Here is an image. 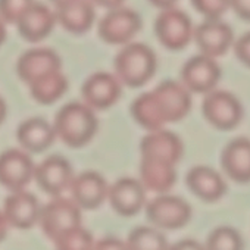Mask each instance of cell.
Masks as SVG:
<instances>
[{
	"label": "cell",
	"instance_id": "17",
	"mask_svg": "<svg viewBox=\"0 0 250 250\" xmlns=\"http://www.w3.org/2000/svg\"><path fill=\"white\" fill-rule=\"evenodd\" d=\"M3 213L12 227L20 229L31 228L39 221V200L33 193L24 190L12 191L3 200Z\"/></svg>",
	"mask_w": 250,
	"mask_h": 250
},
{
	"label": "cell",
	"instance_id": "4",
	"mask_svg": "<svg viewBox=\"0 0 250 250\" xmlns=\"http://www.w3.org/2000/svg\"><path fill=\"white\" fill-rule=\"evenodd\" d=\"M202 112L212 127L221 131L235 128L243 118V106L240 100L224 90H212L206 93Z\"/></svg>",
	"mask_w": 250,
	"mask_h": 250
},
{
	"label": "cell",
	"instance_id": "34",
	"mask_svg": "<svg viewBox=\"0 0 250 250\" xmlns=\"http://www.w3.org/2000/svg\"><path fill=\"white\" fill-rule=\"evenodd\" d=\"M231 9L246 21H250V0H229Z\"/></svg>",
	"mask_w": 250,
	"mask_h": 250
},
{
	"label": "cell",
	"instance_id": "6",
	"mask_svg": "<svg viewBox=\"0 0 250 250\" xmlns=\"http://www.w3.org/2000/svg\"><path fill=\"white\" fill-rule=\"evenodd\" d=\"M146 216L159 229H178L191 219V208L184 199L165 193L146 205Z\"/></svg>",
	"mask_w": 250,
	"mask_h": 250
},
{
	"label": "cell",
	"instance_id": "14",
	"mask_svg": "<svg viewBox=\"0 0 250 250\" xmlns=\"http://www.w3.org/2000/svg\"><path fill=\"white\" fill-rule=\"evenodd\" d=\"M69 191L74 202L81 209H97L109 196L106 180L96 171H84L75 175L69 184Z\"/></svg>",
	"mask_w": 250,
	"mask_h": 250
},
{
	"label": "cell",
	"instance_id": "15",
	"mask_svg": "<svg viewBox=\"0 0 250 250\" xmlns=\"http://www.w3.org/2000/svg\"><path fill=\"white\" fill-rule=\"evenodd\" d=\"M142 158H150L177 165L184 153V146L181 139L165 128L149 131L140 143Z\"/></svg>",
	"mask_w": 250,
	"mask_h": 250
},
{
	"label": "cell",
	"instance_id": "7",
	"mask_svg": "<svg viewBox=\"0 0 250 250\" xmlns=\"http://www.w3.org/2000/svg\"><path fill=\"white\" fill-rule=\"evenodd\" d=\"M142 28L140 15L128 8H115L99 22V36L109 44H128Z\"/></svg>",
	"mask_w": 250,
	"mask_h": 250
},
{
	"label": "cell",
	"instance_id": "25",
	"mask_svg": "<svg viewBox=\"0 0 250 250\" xmlns=\"http://www.w3.org/2000/svg\"><path fill=\"white\" fill-rule=\"evenodd\" d=\"M131 115L140 127H143L147 131L161 130L167 125V121H165L152 91L140 94L133 102Z\"/></svg>",
	"mask_w": 250,
	"mask_h": 250
},
{
	"label": "cell",
	"instance_id": "29",
	"mask_svg": "<svg viewBox=\"0 0 250 250\" xmlns=\"http://www.w3.org/2000/svg\"><path fill=\"white\" fill-rule=\"evenodd\" d=\"M205 247L206 250H243V238L232 227H218L208 235Z\"/></svg>",
	"mask_w": 250,
	"mask_h": 250
},
{
	"label": "cell",
	"instance_id": "32",
	"mask_svg": "<svg viewBox=\"0 0 250 250\" xmlns=\"http://www.w3.org/2000/svg\"><path fill=\"white\" fill-rule=\"evenodd\" d=\"M234 53L243 65L250 68V31L234 42Z\"/></svg>",
	"mask_w": 250,
	"mask_h": 250
},
{
	"label": "cell",
	"instance_id": "18",
	"mask_svg": "<svg viewBox=\"0 0 250 250\" xmlns=\"http://www.w3.org/2000/svg\"><path fill=\"white\" fill-rule=\"evenodd\" d=\"M58 69H61V58L49 47L30 49L17 61V74L27 84Z\"/></svg>",
	"mask_w": 250,
	"mask_h": 250
},
{
	"label": "cell",
	"instance_id": "40",
	"mask_svg": "<svg viewBox=\"0 0 250 250\" xmlns=\"http://www.w3.org/2000/svg\"><path fill=\"white\" fill-rule=\"evenodd\" d=\"M5 25H3V22H2V20H0V44L3 43V40H5Z\"/></svg>",
	"mask_w": 250,
	"mask_h": 250
},
{
	"label": "cell",
	"instance_id": "22",
	"mask_svg": "<svg viewBox=\"0 0 250 250\" xmlns=\"http://www.w3.org/2000/svg\"><path fill=\"white\" fill-rule=\"evenodd\" d=\"M56 131L52 125L40 118H28L21 122L17 128V140L22 149L31 153H39L46 150L55 140Z\"/></svg>",
	"mask_w": 250,
	"mask_h": 250
},
{
	"label": "cell",
	"instance_id": "12",
	"mask_svg": "<svg viewBox=\"0 0 250 250\" xmlns=\"http://www.w3.org/2000/svg\"><path fill=\"white\" fill-rule=\"evenodd\" d=\"M71 164L59 155H52L43 159L34 168V180L37 186L50 196H59L72 181Z\"/></svg>",
	"mask_w": 250,
	"mask_h": 250
},
{
	"label": "cell",
	"instance_id": "33",
	"mask_svg": "<svg viewBox=\"0 0 250 250\" xmlns=\"http://www.w3.org/2000/svg\"><path fill=\"white\" fill-rule=\"evenodd\" d=\"M93 250H128V246L116 237H104L94 241Z\"/></svg>",
	"mask_w": 250,
	"mask_h": 250
},
{
	"label": "cell",
	"instance_id": "37",
	"mask_svg": "<svg viewBox=\"0 0 250 250\" xmlns=\"http://www.w3.org/2000/svg\"><path fill=\"white\" fill-rule=\"evenodd\" d=\"M149 2H150L153 6H156V8H159V9L162 11V9L172 8V6L175 5L177 0H149Z\"/></svg>",
	"mask_w": 250,
	"mask_h": 250
},
{
	"label": "cell",
	"instance_id": "9",
	"mask_svg": "<svg viewBox=\"0 0 250 250\" xmlns=\"http://www.w3.org/2000/svg\"><path fill=\"white\" fill-rule=\"evenodd\" d=\"M152 93L167 124L178 122L188 115L191 109V91L183 83L168 80L153 88Z\"/></svg>",
	"mask_w": 250,
	"mask_h": 250
},
{
	"label": "cell",
	"instance_id": "38",
	"mask_svg": "<svg viewBox=\"0 0 250 250\" xmlns=\"http://www.w3.org/2000/svg\"><path fill=\"white\" fill-rule=\"evenodd\" d=\"M6 225H8V219H6L5 213L0 212V241H2L6 235Z\"/></svg>",
	"mask_w": 250,
	"mask_h": 250
},
{
	"label": "cell",
	"instance_id": "26",
	"mask_svg": "<svg viewBox=\"0 0 250 250\" xmlns=\"http://www.w3.org/2000/svg\"><path fill=\"white\" fill-rule=\"evenodd\" d=\"M28 87L34 100L43 104H50L66 91L68 81L61 69H58L36 78L28 84Z\"/></svg>",
	"mask_w": 250,
	"mask_h": 250
},
{
	"label": "cell",
	"instance_id": "41",
	"mask_svg": "<svg viewBox=\"0 0 250 250\" xmlns=\"http://www.w3.org/2000/svg\"><path fill=\"white\" fill-rule=\"evenodd\" d=\"M50 2L56 6V8H59V6H62V5H65L66 2H69V0H50Z\"/></svg>",
	"mask_w": 250,
	"mask_h": 250
},
{
	"label": "cell",
	"instance_id": "10",
	"mask_svg": "<svg viewBox=\"0 0 250 250\" xmlns=\"http://www.w3.org/2000/svg\"><path fill=\"white\" fill-rule=\"evenodd\" d=\"M121 85L122 83L116 75L109 72H94L81 87L84 103L94 110L107 109L119 100L122 91Z\"/></svg>",
	"mask_w": 250,
	"mask_h": 250
},
{
	"label": "cell",
	"instance_id": "39",
	"mask_svg": "<svg viewBox=\"0 0 250 250\" xmlns=\"http://www.w3.org/2000/svg\"><path fill=\"white\" fill-rule=\"evenodd\" d=\"M5 115H6V106H5V102H3V99L0 97V122L3 121Z\"/></svg>",
	"mask_w": 250,
	"mask_h": 250
},
{
	"label": "cell",
	"instance_id": "27",
	"mask_svg": "<svg viewBox=\"0 0 250 250\" xmlns=\"http://www.w3.org/2000/svg\"><path fill=\"white\" fill-rule=\"evenodd\" d=\"M128 250H169L167 237L156 227H137L127 237Z\"/></svg>",
	"mask_w": 250,
	"mask_h": 250
},
{
	"label": "cell",
	"instance_id": "19",
	"mask_svg": "<svg viewBox=\"0 0 250 250\" xmlns=\"http://www.w3.org/2000/svg\"><path fill=\"white\" fill-rule=\"evenodd\" d=\"M56 15L43 3H33L17 21L20 36L31 43L40 42L50 34Z\"/></svg>",
	"mask_w": 250,
	"mask_h": 250
},
{
	"label": "cell",
	"instance_id": "31",
	"mask_svg": "<svg viewBox=\"0 0 250 250\" xmlns=\"http://www.w3.org/2000/svg\"><path fill=\"white\" fill-rule=\"evenodd\" d=\"M33 3V0H0V20L8 24H17L18 18Z\"/></svg>",
	"mask_w": 250,
	"mask_h": 250
},
{
	"label": "cell",
	"instance_id": "20",
	"mask_svg": "<svg viewBox=\"0 0 250 250\" xmlns=\"http://www.w3.org/2000/svg\"><path fill=\"white\" fill-rule=\"evenodd\" d=\"M221 164L225 174L235 183H250V140L237 137L222 150Z\"/></svg>",
	"mask_w": 250,
	"mask_h": 250
},
{
	"label": "cell",
	"instance_id": "16",
	"mask_svg": "<svg viewBox=\"0 0 250 250\" xmlns=\"http://www.w3.org/2000/svg\"><path fill=\"white\" fill-rule=\"evenodd\" d=\"M194 40L200 52L210 58H219L234 46V34L228 24L219 20H206L194 28Z\"/></svg>",
	"mask_w": 250,
	"mask_h": 250
},
{
	"label": "cell",
	"instance_id": "5",
	"mask_svg": "<svg viewBox=\"0 0 250 250\" xmlns=\"http://www.w3.org/2000/svg\"><path fill=\"white\" fill-rule=\"evenodd\" d=\"M39 222L46 237L55 240L66 229L81 225V208L74 199L55 196L40 209Z\"/></svg>",
	"mask_w": 250,
	"mask_h": 250
},
{
	"label": "cell",
	"instance_id": "3",
	"mask_svg": "<svg viewBox=\"0 0 250 250\" xmlns=\"http://www.w3.org/2000/svg\"><path fill=\"white\" fill-rule=\"evenodd\" d=\"M155 34L161 44L169 50H183L194 39V28L190 17L172 8L162 9L155 21Z\"/></svg>",
	"mask_w": 250,
	"mask_h": 250
},
{
	"label": "cell",
	"instance_id": "13",
	"mask_svg": "<svg viewBox=\"0 0 250 250\" xmlns=\"http://www.w3.org/2000/svg\"><path fill=\"white\" fill-rule=\"evenodd\" d=\"M31 158L20 149H8L0 153V184L11 191L25 187L34 177Z\"/></svg>",
	"mask_w": 250,
	"mask_h": 250
},
{
	"label": "cell",
	"instance_id": "24",
	"mask_svg": "<svg viewBox=\"0 0 250 250\" xmlns=\"http://www.w3.org/2000/svg\"><path fill=\"white\" fill-rule=\"evenodd\" d=\"M56 21L69 33L83 34L94 22V5L90 0H69L56 8Z\"/></svg>",
	"mask_w": 250,
	"mask_h": 250
},
{
	"label": "cell",
	"instance_id": "36",
	"mask_svg": "<svg viewBox=\"0 0 250 250\" xmlns=\"http://www.w3.org/2000/svg\"><path fill=\"white\" fill-rule=\"evenodd\" d=\"M93 5H97V6H102V8H106V9H115V8H119L122 6V3L125 0H90Z\"/></svg>",
	"mask_w": 250,
	"mask_h": 250
},
{
	"label": "cell",
	"instance_id": "11",
	"mask_svg": "<svg viewBox=\"0 0 250 250\" xmlns=\"http://www.w3.org/2000/svg\"><path fill=\"white\" fill-rule=\"evenodd\" d=\"M107 199L121 216H134L146 208V188L140 180L124 177L109 187Z\"/></svg>",
	"mask_w": 250,
	"mask_h": 250
},
{
	"label": "cell",
	"instance_id": "28",
	"mask_svg": "<svg viewBox=\"0 0 250 250\" xmlns=\"http://www.w3.org/2000/svg\"><path fill=\"white\" fill-rule=\"evenodd\" d=\"M53 243L56 250H93L94 238L90 231L77 225L58 235Z\"/></svg>",
	"mask_w": 250,
	"mask_h": 250
},
{
	"label": "cell",
	"instance_id": "30",
	"mask_svg": "<svg viewBox=\"0 0 250 250\" xmlns=\"http://www.w3.org/2000/svg\"><path fill=\"white\" fill-rule=\"evenodd\" d=\"M194 9L206 20H219L229 8V0H191Z\"/></svg>",
	"mask_w": 250,
	"mask_h": 250
},
{
	"label": "cell",
	"instance_id": "35",
	"mask_svg": "<svg viewBox=\"0 0 250 250\" xmlns=\"http://www.w3.org/2000/svg\"><path fill=\"white\" fill-rule=\"evenodd\" d=\"M169 250H206V247L196 240L186 238V240L175 243L174 246H169Z\"/></svg>",
	"mask_w": 250,
	"mask_h": 250
},
{
	"label": "cell",
	"instance_id": "21",
	"mask_svg": "<svg viewBox=\"0 0 250 250\" xmlns=\"http://www.w3.org/2000/svg\"><path fill=\"white\" fill-rule=\"evenodd\" d=\"M186 183L196 197L209 203L222 199L227 193V184L222 175L205 165L191 168L186 177Z\"/></svg>",
	"mask_w": 250,
	"mask_h": 250
},
{
	"label": "cell",
	"instance_id": "23",
	"mask_svg": "<svg viewBox=\"0 0 250 250\" xmlns=\"http://www.w3.org/2000/svg\"><path fill=\"white\" fill-rule=\"evenodd\" d=\"M139 174L145 188L158 194L168 193L177 181L175 165L150 158H142Z\"/></svg>",
	"mask_w": 250,
	"mask_h": 250
},
{
	"label": "cell",
	"instance_id": "2",
	"mask_svg": "<svg viewBox=\"0 0 250 250\" xmlns=\"http://www.w3.org/2000/svg\"><path fill=\"white\" fill-rule=\"evenodd\" d=\"M115 75L128 87H142L156 72V55L143 43H128L115 58Z\"/></svg>",
	"mask_w": 250,
	"mask_h": 250
},
{
	"label": "cell",
	"instance_id": "8",
	"mask_svg": "<svg viewBox=\"0 0 250 250\" xmlns=\"http://www.w3.org/2000/svg\"><path fill=\"white\" fill-rule=\"evenodd\" d=\"M221 78V68L215 58L203 53L188 59L181 69V83L191 91L206 94L215 90Z\"/></svg>",
	"mask_w": 250,
	"mask_h": 250
},
{
	"label": "cell",
	"instance_id": "1",
	"mask_svg": "<svg viewBox=\"0 0 250 250\" xmlns=\"http://www.w3.org/2000/svg\"><path fill=\"white\" fill-rule=\"evenodd\" d=\"M97 118L94 109L87 103L71 102L63 104L55 116L53 128L56 136L69 147L87 145L97 131Z\"/></svg>",
	"mask_w": 250,
	"mask_h": 250
}]
</instances>
